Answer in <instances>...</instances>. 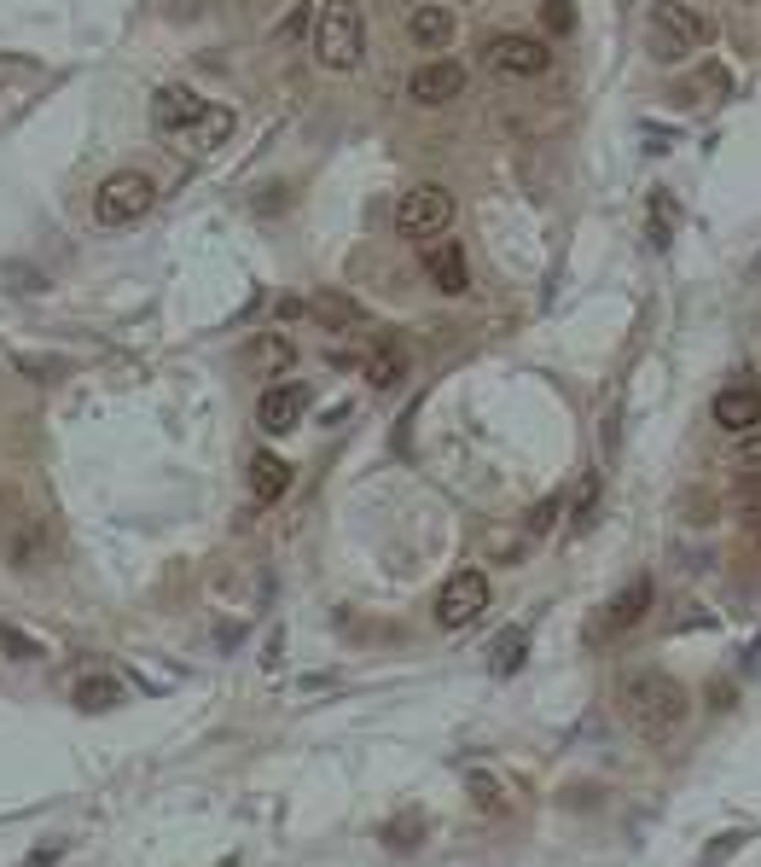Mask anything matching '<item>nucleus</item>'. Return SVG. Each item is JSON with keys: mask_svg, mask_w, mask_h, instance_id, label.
Returning a JSON list of instances; mask_svg holds the SVG:
<instances>
[{"mask_svg": "<svg viewBox=\"0 0 761 867\" xmlns=\"http://www.w3.org/2000/svg\"><path fill=\"white\" fill-rule=\"evenodd\" d=\"M482 611H489V577H482L477 565H459L454 577L442 582V595H436V623H442V629H471Z\"/></svg>", "mask_w": 761, "mask_h": 867, "instance_id": "obj_5", "label": "nucleus"}, {"mask_svg": "<svg viewBox=\"0 0 761 867\" xmlns=\"http://www.w3.org/2000/svg\"><path fill=\"white\" fill-rule=\"evenodd\" d=\"M425 273L436 280V291L459 298V291L471 286V268H466V250H459V239H436V245L425 250Z\"/></svg>", "mask_w": 761, "mask_h": 867, "instance_id": "obj_13", "label": "nucleus"}, {"mask_svg": "<svg viewBox=\"0 0 761 867\" xmlns=\"http://www.w3.org/2000/svg\"><path fill=\"white\" fill-rule=\"evenodd\" d=\"M309 314L320 327H337V332H350V327H361V309L350 303V298H337V291H320V298L309 303Z\"/></svg>", "mask_w": 761, "mask_h": 867, "instance_id": "obj_18", "label": "nucleus"}, {"mask_svg": "<svg viewBox=\"0 0 761 867\" xmlns=\"http://www.w3.org/2000/svg\"><path fill=\"white\" fill-rule=\"evenodd\" d=\"M559 513H564V495H552V500H541V507L529 513V536H546L552 524H559Z\"/></svg>", "mask_w": 761, "mask_h": 867, "instance_id": "obj_27", "label": "nucleus"}, {"mask_svg": "<svg viewBox=\"0 0 761 867\" xmlns=\"http://www.w3.org/2000/svg\"><path fill=\"white\" fill-rule=\"evenodd\" d=\"M291 361H296V350H291V338H280V332H257V338H250V350H244V368L262 373V379L285 373Z\"/></svg>", "mask_w": 761, "mask_h": 867, "instance_id": "obj_15", "label": "nucleus"}, {"mask_svg": "<svg viewBox=\"0 0 761 867\" xmlns=\"http://www.w3.org/2000/svg\"><path fill=\"white\" fill-rule=\"evenodd\" d=\"M366 379H373L378 391H389V384H402V379H407V355H402L396 338H384V344L366 355Z\"/></svg>", "mask_w": 761, "mask_h": 867, "instance_id": "obj_17", "label": "nucleus"}, {"mask_svg": "<svg viewBox=\"0 0 761 867\" xmlns=\"http://www.w3.org/2000/svg\"><path fill=\"white\" fill-rule=\"evenodd\" d=\"M0 652L18 658V664H30V658H41V641H30V634H18L12 623H0Z\"/></svg>", "mask_w": 761, "mask_h": 867, "instance_id": "obj_24", "label": "nucleus"}, {"mask_svg": "<svg viewBox=\"0 0 761 867\" xmlns=\"http://www.w3.org/2000/svg\"><path fill=\"white\" fill-rule=\"evenodd\" d=\"M668 227H675V198H651V245H668Z\"/></svg>", "mask_w": 761, "mask_h": 867, "instance_id": "obj_26", "label": "nucleus"}, {"mask_svg": "<svg viewBox=\"0 0 761 867\" xmlns=\"http://www.w3.org/2000/svg\"><path fill=\"white\" fill-rule=\"evenodd\" d=\"M523 652H529V634L523 629H505L500 641H494V675H512L523 664Z\"/></svg>", "mask_w": 761, "mask_h": 867, "instance_id": "obj_20", "label": "nucleus"}, {"mask_svg": "<svg viewBox=\"0 0 761 867\" xmlns=\"http://www.w3.org/2000/svg\"><path fill=\"white\" fill-rule=\"evenodd\" d=\"M152 198H157L152 175L117 169V175H111L105 187L94 193V221H100V227H128V221H140V216L152 210Z\"/></svg>", "mask_w": 761, "mask_h": 867, "instance_id": "obj_4", "label": "nucleus"}, {"mask_svg": "<svg viewBox=\"0 0 761 867\" xmlns=\"http://www.w3.org/2000/svg\"><path fill=\"white\" fill-rule=\"evenodd\" d=\"M651 600H657V588H651V577H634L622 595H611V606L598 611V623H593V641H605V634H628L645 611H651Z\"/></svg>", "mask_w": 761, "mask_h": 867, "instance_id": "obj_10", "label": "nucleus"}, {"mask_svg": "<svg viewBox=\"0 0 761 867\" xmlns=\"http://www.w3.org/2000/svg\"><path fill=\"white\" fill-rule=\"evenodd\" d=\"M419 838H425V815H396L384 827V844H396V850H413Z\"/></svg>", "mask_w": 761, "mask_h": 867, "instance_id": "obj_21", "label": "nucleus"}, {"mask_svg": "<svg viewBox=\"0 0 761 867\" xmlns=\"http://www.w3.org/2000/svg\"><path fill=\"white\" fill-rule=\"evenodd\" d=\"M407 30H413V41H419L425 53H436V48H448V41H454V12L436 7V0H419L413 18H407Z\"/></svg>", "mask_w": 761, "mask_h": 867, "instance_id": "obj_14", "label": "nucleus"}, {"mask_svg": "<svg viewBox=\"0 0 761 867\" xmlns=\"http://www.w3.org/2000/svg\"><path fill=\"white\" fill-rule=\"evenodd\" d=\"M366 53V24L355 0H320L314 12V59L326 71H355Z\"/></svg>", "mask_w": 761, "mask_h": 867, "instance_id": "obj_3", "label": "nucleus"}, {"mask_svg": "<svg viewBox=\"0 0 761 867\" xmlns=\"http://www.w3.org/2000/svg\"><path fill=\"white\" fill-rule=\"evenodd\" d=\"M309 414V384H268L262 402H257V425L268 431V437H285V431H296Z\"/></svg>", "mask_w": 761, "mask_h": 867, "instance_id": "obj_9", "label": "nucleus"}, {"mask_svg": "<svg viewBox=\"0 0 761 867\" xmlns=\"http://www.w3.org/2000/svg\"><path fill=\"white\" fill-rule=\"evenodd\" d=\"M622 716H628V727L645 740V745H668L686 727L691 716V699L675 675L663 670H639L622 681Z\"/></svg>", "mask_w": 761, "mask_h": 867, "instance_id": "obj_1", "label": "nucleus"}, {"mask_svg": "<svg viewBox=\"0 0 761 867\" xmlns=\"http://www.w3.org/2000/svg\"><path fill=\"white\" fill-rule=\"evenodd\" d=\"M175 7H180V12H192V7H187V0H175Z\"/></svg>", "mask_w": 761, "mask_h": 867, "instance_id": "obj_32", "label": "nucleus"}, {"mask_svg": "<svg viewBox=\"0 0 761 867\" xmlns=\"http://www.w3.org/2000/svg\"><path fill=\"white\" fill-rule=\"evenodd\" d=\"M738 844H744V833H727V838H715V850L703 856V867H715V861H727V856L738 850Z\"/></svg>", "mask_w": 761, "mask_h": 867, "instance_id": "obj_28", "label": "nucleus"}, {"mask_svg": "<svg viewBox=\"0 0 761 867\" xmlns=\"http://www.w3.org/2000/svg\"><path fill=\"white\" fill-rule=\"evenodd\" d=\"M750 530H755V547H761V513H750Z\"/></svg>", "mask_w": 761, "mask_h": 867, "instance_id": "obj_30", "label": "nucleus"}, {"mask_svg": "<svg viewBox=\"0 0 761 867\" xmlns=\"http://www.w3.org/2000/svg\"><path fill=\"white\" fill-rule=\"evenodd\" d=\"M709 414H715L721 431H738V437H744V431L761 425V384H727V391L715 396Z\"/></svg>", "mask_w": 761, "mask_h": 867, "instance_id": "obj_12", "label": "nucleus"}, {"mask_svg": "<svg viewBox=\"0 0 761 867\" xmlns=\"http://www.w3.org/2000/svg\"><path fill=\"white\" fill-rule=\"evenodd\" d=\"M448 221H454V193L436 187V180L402 193V204H396V234L402 239H436Z\"/></svg>", "mask_w": 761, "mask_h": 867, "instance_id": "obj_6", "label": "nucleus"}, {"mask_svg": "<svg viewBox=\"0 0 761 867\" xmlns=\"http://www.w3.org/2000/svg\"><path fill=\"white\" fill-rule=\"evenodd\" d=\"M750 273H755V280H761V257H755V262H750Z\"/></svg>", "mask_w": 761, "mask_h": 867, "instance_id": "obj_31", "label": "nucleus"}, {"mask_svg": "<svg viewBox=\"0 0 761 867\" xmlns=\"http://www.w3.org/2000/svg\"><path fill=\"white\" fill-rule=\"evenodd\" d=\"M541 24H546L552 35H570V30H575V0H546V7H541Z\"/></svg>", "mask_w": 761, "mask_h": 867, "instance_id": "obj_25", "label": "nucleus"}, {"mask_svg": "<svg viewBox=\"0 0 761 867\" xmlns=\"http://www.w3.org/2000/svg\"><path fill=\"white\" fill-rule=\"evenodd\" d=\"M709 41H715V18L686 7V0H657L645 12V48H651L657 64H680L691 53H703Z\"/></svg>", "mask_w": 761, "mask_h": 867, "instance_id": "obj_2", "label": "nucleus"}, {"mask_svg": "<svg viewBox=\"0 0 761 867\" xmlns=\"http://www.w3.org/2000/svg\"><path fill=\"white\" fill-rule=\"evenodd\" d=\"M210 100H198L192 87H164V94L152 100V128L164 134V141H180V134H192V146H198V128L210 123Z\"/></svg>", "mask_w": 761, "mask_h": 867, "instance_id": "obj_7", "label": "nucleus"}, {"mask_svg": "<svg viewBox=\"0 0 761 867\" xmlns=\"http://www.w3.org/2000/svg\"><path fill=\"white\" fill-rule=\"evenodd\" d=\"M466 94V64H454V59H436V64H419L407 82V100L413 105H448Z\"/></svg>", "mask_w": 761, "mask_h": 867, "instance_id": "obj_11", "label": "nucleus"}, {"mask_svg": "<svg viewBox=\"0 0 761 867\" xmlns=\"http://www.w3.org/2000/svg\"><path fill=\"white\" fill-rule=\"evenodd\" d=\"M466 786L477 792V804H482V809H505V786L494 781L489 768H471V774H466Z\"/></svg>", "mask_w": 761, "mask_h": 867, "instance_id": "obj_22", "label": "nucleus"}, {"mask_svg": "<svg viewBox=\"0 0 761 867\" xmlns=\"http://www.w3.org/2000/svg\"><path fill=\"white\" fill-rule=\"evenodd\" d=\"M598 513V477H582V489H575V507H570V524L575 530H587Z\"/></svg>", "mask_w": 761, "mask_h": 867, "instance_id": "obj_23", "label": "nucleus"}, {"mask_svg": "<svg viewBox=\"0 0 761 867\" xmlns=\"http://www.w3.org/2000/svg\"><path fill=\"white\" fill-rule=\"evenodd\" d=\"M738 454H744V466H761V425L738 437Z\"/></svg>", "mask_w": 761, "mask_h": 867, "instance_id": "obj_29", "label": "nucleus"}, {"mask_svg": "<svg viewBox=\"0 0 761 867\" xmlns=\"http://www.w3.org/2000/svg\"><path fill=\"white\" fill-rule=\"evenodd\" d=\"M285 489H291V466L280 454H257V461H250V495H257L262 507H273Z\"/></svg>", "mask_w": 761, "mask_h": 867, "instance_id": "obj_16", "label": "nucleus"}, {"mask_svg": "<svg viewBox=\"0 0 761 867\" xmlns=\"http://www.w3.org/2000/svg\"><path fill=\"white\" fill-rule=\"evenodd\" d=\"M76 704H82V711H117V704H123V681H105V675L82 681V688H76Z\"/></svg>", "mask_w": 761, "mask_h": 867, "instance_id": "obj_19", "label": "nucleus"}, {"mask_svg": "<svg viewBox=\"0 0 761 867\" xmlns=\"http://www.w3.org/2000/svg\"><path fill=\"white\" fill-rule=\"evenodd\" d=\"M482 64H489L494 76H546L552 71V53H546V41L535 35H494L489 41V53H482Z\"/></svg>", "mask_w": 761, "mask_h": 867, "instance_id": "obj_8", "label": "nucleus"}]
</instances>
